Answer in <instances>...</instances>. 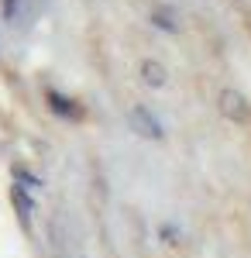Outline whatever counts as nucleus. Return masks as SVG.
<instances>
[{
	"instance_id": "1",
	"label": "nucleus",
	"mask_w": 251,
	"mask_h": 258,
	"mask_svg": "<svg viewBox=\"0 0 251 258\" xmlns=\"http://www.w3.org/2000/svg\"><path fill=\"white\" fill-rule=\"evenodd\" d=\"M128 124H131L135 135H141V138H148V141H162V138H165V124L155 117L145 103H138V107L128 110Z\"/></svg>"
},
{
	"instance_id": "2",
	"label": "nucleus",
	"mask_w": 251,
	"mask_h": 258,
	"mask_svg": "<svg viewBox=\"0 0 251 258\" xmlns=\"http://www.w3.org/2000/svg\"><path fill=\"white\" fill-rule=\"evenodd\" d=\"M220 114H224V117H231V120H237V124L251 120L248 97H244L241 90H220Z\"/></svg>"
},
{
	"instance_id": "3",
	"label": "nucleus",
	"mask_w": 251,
	"mask_h": 258,
	"mask_svg": "<svg viewBox=\"0 0 251 258\" xmlns=\"http://www.w3.org/2000/svg\"><path fill=\"white\" fill-rule=\"evenodd\" d=\"M45 100H48L52 114H58L62 120H83V107H79L73 97H66V93H58V90H48Z\"/></svg>"
},
{
	"instance_id": "4",
	"label": "nucleus",
	"mask_w": 251,
	"mask_h": 258,
	"mask_svg": "<svg viewBox=\"0 0 251 258\" xmlns=\"http://www.w3.org/2000/svg\"><path fill=\"white\" fill-rule=\"evenodd\" d=\"M141 83L152 86V90H165V83H169V69H165L158 59H141Z\"/></svg>"
},
{
	"instance_id": "5",
	"label": "nucleus",
	"mask_w": 251,
	"mask_h": 258,
	"mask_svg": "<svg viewBox=\"0 0 251 258\" xmlns=\"http://www.w3.org/2000/svg\"><path fill=\"white\" fill-rule=\"evenodd\" d=\"M11 203H14L18 217L24 220V224H31V217H35V200H31V193L21 189V186H11Z\"/></svg>"
},
{
	"instance_id": "6",
	"label": "nucleus",
	"mask_w": 251,
	"mask_h": 258,
	"mask_svg": "<svg viewBox=\"0 0 251 258\" xmlns=\"http://www.w3.org/2000/svg\"><path fill=\"white\" fill-rule=\"evenodd\" d=\"M152 24L158 28V31H169V35H172V31H179L175 14H172V11H165V7H155V11H152Z\"/></svg>"
},
{
	"instance_id": "7",
	"label": "nucleus",
	"mask_w": 251,
	"mask_h": 258,
	"mask_svg": "<svg viewBox=\"0 0 251 258\" xmlns=\"http://www.w3.org/2000/svg\"><path fill=\"white\" fill-rule=\"evenodd\" d=\"M14 186L28 189V193H35V189H41V179L35 176V172H28L24 165H14Z\"/></svg>"
},
{
	"instance_id": "8",
	"label": "nucleus",
	"mask_w": 251,
	"mask_h": 258,
	"mask_svg": "<svg viewBox=\"0 0 251 258\" xmlns=\"http://www.w3.org/2000/svg\"><path fill=\"white\" fill-rule=\"evenodd\" d=\"M24 4H28V0H0V14H4V21H7V24H18Z\"/></svg>"
},
{
	"instance_id": "9",
	"label": "nucleus",
	"mask_w": 251,
	"mask_h": 258,
	"mask_svg": "<svg viewBox=\"0 0 251 258\" xmlns=\"http://www.w3.org/2000/svg\"><path fill=\"white\" fill-rule=\"evenodd\" d=\"M158 238L165 241V244H175V238H179V227H175V224H162V227H158Z\"/></svg>"
}]
</instances>
